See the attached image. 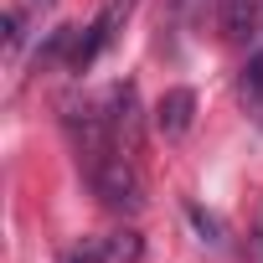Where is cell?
I'll list each match as a JSON object with an SVG mask.
<instances>
[{
	"label": "cell",
	"instance_id": "cell-1",
	"mask_svg": "<svg viewBox=\"0 0 263 263\" xmlns=\"http://www.w3.org/2000/svg\"><path fill=\"white\" fill-rule=\"evenodd\" d=\"M191 119H196V93L191 88H165L160 103H155V129L165 140H181L191 129Z\"/></svg>",
	"mask_w": 263,
	"mask_h": 263
},
{
	"label": "cell",
	"instance_id": "cell-2",
	"mask_svg": "<svg viewBox=\"0 0 263 263\" xmlns=\"http://www.w3.org/2000/svg\"><path fill=\"white\" fill-rule=\"evenodd\" d=\"M258 16H263V0H217V26L227 42H248L258 31Z\"/></svg>",
	"mask_w": 263,
	"mask_h": 263
},
{
	"label": "cell",
	"instance_id": "cell-3",
	"mask_svg": "<svg viewBox=\"0 0 263 263\" xmlns=\"http://www.w3.org/2000/svg\"><path fill=\"white\" fill-rule=\"evenodd\" d=\"M237 98H242L248 119H258V124H263V47L242 62V72H237Z\"/></svg>",
	"mask_w": 263,
	"mask_h": 263
},
{
	"label": "cell",
	"instance_id": "cell-4",
	"mask_svg": "<svg viewBox=\"0 0 263 263\" xmlns=\"http://www.w3.org/2000/svg\"><path fill=\"white\" fill-rule=\"evenodd\" d=\"M108 258H114V242H103V237H88L62 253V263H108Z\"/></svg>",
	"mask_w": 263,
	"mask_h": 263
},
{
	"label": "cell",
	"instance_id": "cell-5",
	"mask_svg": "<svg viewBox=\"0 0 263 263\" xmlns=\"http://www.w3.org/2000/svg\"><path fill=\"white\" fill-rule=\"evenodd\" d=\"M191 222H196V232H201L206 242H222V222H217L212 212H201V206H191Z\"/></svg>",
	"mask_w": 263,
	"mask_h": 263
},
{
	"label": "cell",
	"instance_id": "cell-6",
	"mask_svg": "<svg viewBox=\"0 0 263 263\" xmlns=\"http://www.w3.org/2000/svg\"><path fill=\"white\" fill-rule=\"evenodd\" d=\"M165 6H171V21H191V16L206 6V0H165Z\"/></svg>",
	"mask_w": 263,
	"mask_h": 263
},
{
	"label": "cell",
	"instance_id": "cell-7",
	"mask_svg": "<svg viewBox=\"0 0 263 263\" xmlns=\"http://www.w3.org/2000/svg\"><path fill=\"white\" fill-rule=\"evenodd\" d=\"M42 6H52V0H42Z\"/></svg>",
	"mask_w": 263,
	"mask_h": 263
}]
</instances>
